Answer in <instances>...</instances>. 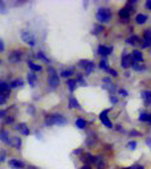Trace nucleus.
Returning <instances> with one entry per match:
<instances>
[{
	"mask_svg": "<svg viewBox=\"0 0 151 169\" xmlns=\"http://www.w3.org/2000/svg\"><path fill=\"white\" fill-rule=\"evenodd\" d=\"M150 119H151L150 114H142L139 116V120H141V122H150Z\"/></svg>",
	"mask_w": 151,
	"mask_h": 169,
	"instance_id": "cd10ccee",
	"label": "nucleus"
},
{
	"mask_svg": "<svg viewBox=\"0 0 151 169\" xmlns=\"http://www.w3.org/2000/svg\"><path fill=\"white\" fill-rule=\"evenodd\" d=\"M107 112H109V110H106V111H103L101 115H99V119H101V122L105 124V126L107 128H113V124H111V122L109 120V118H107Z\"/></svg>",
	"mask_w": 151,
	"mask_h": 169,
	"instance_id": "39448f33",
	"label": "nucleus"
},
{
	"mask_svg": "<svg viewBox=\"0 0 151 169\" xmlns=\"http://www.w3.org/2000/svg\"><path fill=\"white\" fill-rule=\"evenodd\" d=\"M16 130H19L24 136H28L29 135V128L27 127V124L25 123H20L17 127H16Z\"/></svg>",
	"mask_w": 151,
	"mask_h": 169,
	"instance_id": "9b49d317",
	"label": "nucleus"
},
{
	"mask_svg": "<svg viewBox=\"0 0 151 169\" xmlns=\"http://www.w3.org/2000/svg\"><path fill=\"white\" fill-rule=\"evenodd\" d=\"M3 50H4V44L2 40H0V52H3Z\"/></svg>",
	"mask_w": 151,
	"mask_h": 169,
	"instance_id": "a18cd8bd",
	"label": "nucleus"
},
{
	"mask_svg": "<svg viewBox=\"0 0 151 169\" xmlns=\"http://www.w3.org/2000/svg\"><path fill=\"white\" fill-rule=\"evenodd\" d=\"M37 58L39 59H42V61H45V62H49V58H48L46 56L42 53V52H39V53H37Z\"/></svg>",
	"mask_w": 151,
	"mask_h": 169,
	"instance_id": "c756f323",
	"label": "nucleus"
},
{
	"mask_svg": "<svg viewBox=\"0 0 151 169\" xmlns=\"http://www.w3.org/2000/svg\"><path fill=\"white\" fill-rule=\"evenodd\" d=\"M110 102L113 103V104H115V103H118V99L114 98V96H110Z\"/></svg>",
	"mask_w": 151,
	"mask_h": 169,
	"instance_id": "ea45409f",
	"label": "nucleus"
},
{
	"mask_svg": "<svg viewBox=\"0 0 151 169\" xmlns=\"http://www.w3.org/2000/svg\"><path fill=\"white\" fill-rule=\"evenodd\" d=\"M142 96H143V99H145V102L147 104L151 102V91H143L142 92Z\"/></svg>",
	"mask_w": 151,
	"mask_h": 169,
	"instance_id": "aec40b11",
	"label": "nucleus"
},
{
	"mask_svg": "<svg viewBox=\"0 0 151 169\" xmlns=\"http://www.w3.org/2000/svg\"><path fill=\"white\" fill-rule=\"evenodd\" d=\"M76 126H77L78 128H85V127L87 126V123H86L83 119H81V118H79V119H77V120H76Z\"/></svg>",
	"mask_w": 151,
	"mask_h": 169,
	"instance_id": "5701e85b",
	"label": "nucleus"
},
{
	"mask_svg": "<svg viewBox=\"0 0 151 169\" xmlns=\"http://www.w3.org/2000/svg\"><path fill=\"white\" fill-rule=\"evenodd\" d=\"M76 82L81 83V84H82V86H86V81H85V79H83V78H82V75H78V78H77V81H76Z\"/></svg>",
	"mask_w": 151,
	"mask_h": 169,
	"instance_id": "2f4dec72",
	"label": "nucleus"
},
{
	"mask_svg": "<svg viewBox=\"0 0 151 169\" xmlns=\"http://www.w3.org/2000/svg\"><path fill=\"white\" fill-rule=\"evenodd\" d=\"M107 73H110L111 75H113V77H117V75H118L117 70H114V69H110V67H109V69H107Z\"/></svg>",
	"mask_w": 151,
	"mask_h": 169,
	"instance_id": "f704fd0d",
	"label": "nucleus"
},
{
	"mask_svg": "<svg viewBox=\"0 0 151 169\" xmlns=\"http://www.w3.org/2000/svg\"><path fill=\"white\" fill-rule=\"evenodd\" d=\"M127 147L130 148V149H135V147H137V142H130L127 144Z\"/></svg>",
	"mask_w": 151,
	"mask_h": 169,
	"instance_id": "e433bc0d",
	"label": "nucleus"
},
{
	"mask_svg": "<svg viewBox=\"0 0 151 169\" xmlns=\"http://www.w3.org/2000/svg\"><path fill=\"white\" fill-rule=\"evenodd\" d=\"M6 156H7V153H6V152H4V151H3V152H0V163H2L3 160L6 159Z\"/></svg>",
	"mask_w": 151,
	"mask_h": 169,
	"instance_id": "4c0bfd02",
	"label": "nucleus"
},
{
	"mask_svg": "<svg viewBox=\"0 0 151 169\" xmlns=\"http://www.w3.org/2000/svg\"><path fill=\"white\" fill-rule=\"evenodd\" d=\"M27 63H28V66H29V69H32L33 71H40V70H41V66L36 65V63H33L32 61H28Z\"/></svg>",
	"mask_w": 151,
	"mask_h": 169,
	"instance_id": "412c9836",
	"label": "nucleus"
},
{
	"mask_svg": "<svg viewBox=\"0 0 151 169\" xmlns=\"http://www.w3.org/2000/svg\"><path fill=\"white\" fill-rule=\"evenodd\" d=\"M119 17H121L122 20H127L130 17V12L126 9V8H122L121 11H119Z\"/></svg>",
	"mask_w": 151,
	"mask_h": 169,
	"instance_id": "6ab92c4d",
	"label": "nucleus"
},
{
	"mask_svg": "<svg viewBox=\"0 0 151 169\" xmlns=\"http://www.w3.org/2000/svg\"><path fill=\"white\" fill-rule=\"evenodd\" d=\"M99 67H101V69H103V70H106V71H107V69H109V67H107V62L105 61V59H102V61L99 62Z\"/></svg>",
	"mask_w": 151,
	"mask_h": 169,
	"instance_id": "7c9ffc66",
	"label": "nucleus"
},
{
	"mask_svg": "<svg viewBox=\"0 0 151 169\" xmlns=\"http://www.w3.org/2000/svg\"><path fill=\"white\" fill-rule=\"evenodd\" d=\"M21 57H23L21 52L15 50V52H12V53L9 54V61H11V62H13V63H17V62H20Z\"/></svg>",
	"mask_w": 151,
	"mask_h": 169,
	"instance_id": "423d86ee",
	"label": "nucleus"
},
{
	"mask_svg": "<svg viewBox=\"0 0 151 169\" xmlns=\"http://www.w3.org/2000/svg\"><path fill=\"white\" fill-rule=\"evenodd\" d=\"M95 17H97L99 23H109L111 20V12H110V9H107V8H99L97 11Z\"/></svg>",
	"mask_w": 151,
	"mask_h": 169,
	"instance_id": "f03ea898",
	"label": "nucleus"
},
{
	"mask_svg": "<svg viewBox=\"0 0 151 169\" xmlns=\"http://www.w3.org/2000/svg\"><path fill=\"white\" fill-rule=\"evenodd\" d=\"M9 167L15 168V169H24V164L21 161H19V160L12 159V160H9Z\"/></svg>",
	"mask_w": 151,
	"mask_h": 169,
	"instance_id": "f8f14e48",
	"label": "nucleus"
},
{
	"mask_svg": "<svg viewBox=\"0 0 151 169\" xmlns=\"http://www.w3.org/2000/svg\"><path fill=\"white\" fill-rule=\"evenodd\" d=\"M21 38H23V41L28 44L29 46H35L36 45V38H35V34L32 33L31 31H21Z\"/></svg>",
	"mask_w": 151,
	"mask_h": 169,
	"instance_id": "7ed1b4c3",
	"label": "nucleus"
},
{
	"mask_svg": "<svg viewBox=\"0 0 151 169\" xmlns=\"http://www.w3.org/2000/svg\"><path fill=\"white\" fill-rule=\"evenodd\" d=\"M118 92H119V94H121L122 96H127V95H129V92H127V91L125 90V88H119Z\"/></svg>",
	"mask_w": 151,
	"mask_h": 169,
	"instance_id": "c9c22d12",
	"label": "nucleus"
},
{
	"mask_svg": "<svg viewBox=\"0 0 151 169\" xmlns=\"http://www.w3.org/2000/svg\"><path fill=\"white\" fill-rule=\"evenodd\" d=\"M111 52H113V48L111 46H103V45H101L98 48V54H101V56H109Z\"/></svg>",
	"mask_w": 151,
	"mask_h": 169,
	"instance_id": "9d476101",
	"label": "nucleus"
},
{
	"mask_svg": "<svg viewBox=\"0 0 151 169\" xmlns=\"http://www.w3.org/2000/svg\"><path fill=\"white\" fill-rule=\"evenodd\" d=\"M6 92H11V87L7 82L0 81V94H6Z\"/></svg>",
	"mask_w": 151,
	"mask_h": 169,
	"instance_id": "ddd939ff",
	"label": "nucleus"
},
{
	"mask_svg": "<svg viewBox=\"0 0 151 169\" xmlns=\"http://www.w3.org/2000/svg\"><path fill=\"white\" fill-rule=\"evenodd\" d=\"M90 61H87V59H82V61H79V63H78V65L79 66H81V67H83V69H85V67H86V65H87V63H89Z\"/></svg>",
	"mask_w": 151,
	"mask_h": 169,
	"instance_id": "72a5a7b5",
	"label": "nucleus"
},
{
	"mask_svg": "<svg viewBox=\"0 0 151 169\" xmlns=\"http://www.w3.org/2000/svg\"><path fill=\"white\" fill-rule=\"evenodd\" d=\"M143 36H145V44H143L142 46H143V48H149V46H151V29L145 31Z\"/></svg>",
	"mask_w": 151,
	"mask_h": 169,
	"instance_id": "1a4fd4ad",
	"label": "nucleus"
},
{
	"mask_svg": "<svg viewBox=\"0 0 151 169\" xmlns=\"http://www.w3.org/2000/svg\"><path fill=\"white\" fill-rule=\"evenodd\" d=\"M102 31H103V27L102 25H95L93 28V32H91V33H93V34H98V33H101Z\"/></svg>",
	"mask_w": 151,
	"mask_h": 169,
	"instance_id": "c85d7f7f",
	"label": "nucleus"
},
{
	"mask_svg": "<svg viewBox=\"0 0 151 169\" xmlns=\"http://www.w3.org/2000/svg\"><path fill=\"white\" fill-rule=\"evenodd\" d=\"M81 169H91V167L90 165H83V167H81Z\"/></svg>",
	"mask_w": 151,
	"mask_h": 169,
	"instance_id": "09e8293b",
	"label": "nucleus"
},
{
	"mask_svg": "<svg viewBox=\"0 0 151 169\" xmlns=\"http://www.w3.org/2000/svg\"><path fill=\"white\" fill-rule=\"evenodd\" d=\"M133 58H131V56H123L122 57V61H121V66L123 67V69H127V67H130L131 65H133Z\"/></svg>",
	"mask_w": 151,
	"mask_h": 169,
	"instance_id": "6e6552de",
	"label": "nucleus"
},
{
	"mask_svg": "<svg viewBox=\"0 0 151 169\" xmlns=\"http://www.w3.org/2000/svg\"><path fill=\"white\" fill-rule=\"evenodd\" d=\"M131 58H133L135 62H142L143 61V56L139 50H134L133 54H131Z\"/></svg>",
	"mask_w": 151,
	"mask_h": 169,
	"instance_id": "4468645a",
	"label": "nucleus"
},
{
	"mask_svg": "<svg viewBox=\"0 0 151 169\" xmlns=\"http://www.w3.org/2000/svg\"><path fill=\"white\" fill-rule=\"evenodd\" d=\"M146 7L149 8V9H151V0H147L146 2Z\"/></svg>",
	"mask_w": 151,
	"mask_h": 169,
	"instance_id": "c03bdc74",
	"label": "nucleus"
},
{
	"mask_svg": "<svg viewBox=\"0 0 151 169\" xmlns=\"http://www.w3.org/2000/svg\"><path fill=\"white\" fill-rule=\"evenodd\" d=\"M68 86H69L70 91H74L76 87H77V82H76L74 79H69V81H68Z\"/></svg>",
	"mask_w": 151,
	"mask_h": 169,
	"instance_id": "393cba45",
	"label": "nucleus"
},
{
	"mask_svg": "<svg viewBox=\"0 0 151 169\" xmlns=\"http://www.w3.org/2000/svg\"><path fill=\"white\" fill-rule=\"evenodd\" d=\"M69 108H81L79 103L77 102V99L73 98V96H70V98H69Z\"/></svg>",
	"mask_w": 151,
	"mask_h": 169,
	"instance_id": "a211bd4d",
	"label": "nucleus"
},
{
	"mask_svg": "<svg viewBox=\"0 0 151 169\" xmlns=\"http://www.w3.org/2000/svg\"><path fill=\"white\" fill-rule=\"evenodd\" d=\"M134 169H145V168H143L142 165H135V167H134Z\"/></svg>",
	"mask_w": 151,
	"mask_h": 169,
	"instance_id": "8fccbe9b",
	"label": "nucleus"
},
{
	"mask_svg": "<svg viewBox=\"0 0 151 169\" xmlns=\"http://www.w3.org/2000/svg\"><path fill=\"white\" fill-rule=\"evenodd\" d=\"M72 74H73V70H70V69L62 70V71H61V77H62V78H69Z\"/></svg>",
	"mask_w": 151,
	"mask_h": 169,
	"instance_id": "bb28decb",
	"label": "nucleus"
},
{
	"mask_svg": "<svg viewBox=\"0 0 151 169\" xmlns=\"http://www.w3.org/2000/svg\"><path fill=\"white\" fill-rule=\"evenodd\" d=\"M23 81L21 79H15V81H12L11 83H9V87L11 88H15V87H19V86H23Z\"/></svg>",
	"mask_w": 151,
	"mask_h": 169,
	"instance_id": "4be33fe9",
	"label": "nucleus"
},
{
	"mask_svg": "<svg viewBox=\"0 0 151 169\" xmlns=\"http://www.w3.org/2000/svg\"><path fill=\"white\" fill-rule=\"evenodd\" d=\"M130 135H131V136H139L141 134H139L138 131H131V132H130Z\"/></svg>",
	"mask_w": 151,
	"mask_h": 169,
	"instance_id": "79ce46f5",
	"label": "nucleus"
},
{
	"mask_svg": "<svg viewBox=\"0 0 151 169\" xmlns=\"http://www.w3.org/2000/svg\"><path fill=\"white\" fill-rule=\"evenodd\" d=\"M82 152V149H76L74 152H73V155H79Z\"/></svg>",
	"mask_w": 151,
	"mask_h": 169,
	"instance_id": "49530a36",
	"label": "nucleus"
},
{
	"mask_svg": "<svg viewBox=\"0 0 151 169\" xmlns=\"http://www.w3.org/2000/svg\"><path fill=\"white\" fill-rule=\"evenodd\" d=\"M0 140L4 144H9V138H8V132L4 130H0Z\"/></svg>",
	"mask_w": 151,
	"mask_h": 169,
	"instance_id": "2eb2a0df",
	"label": "nucleus"
},
{
	"mask_svg": "<svg viewBox=\"0 0 151 169\" xmlns=\"http://www.w3.org/2000/svg\"><path fill=\"white\" fill-rule=\"evenodd\" d=\"M6 123H7V124L13 123V118H7V119H6Z\"/></svg>",
	"mask_w": 151,
	"mask_h": 169,
	"instance_id": "37998d69",
	"label": "nucleus"
},
{
	"mask_svg": "<svg viewBox=\"0 0 151 169\" xmlns=\"http://www.w3.org/2000/svg\"><path fill=\"white\" fill-rule=\"evenodd\" d=\"M93 70H94V63H93V62H89V63L86 65V67H85V73H86L87 75H89Z\"/></svg>",
	"mask_w": 151,
	"mask_h": 169,
	"instance_id": "a878e982",
	"label": "nucleus"
},
{
	"mask_svg": "<svg viewBox=\"0 0 151 169\" xmlns=\"http://www.w3.org/2000/svg\"><path fill=\"white\" fill-rule=\"evenodd\" d=\"M138 41H139V37H138V36H131V37H129V38L126 40V42L130 44V45H134V44L138 42Z\"/></svg>",
	"mask_w": 151,
	"mask_h": 169,
	"instance_id": "b1692460",
	"label": "nucleus"
},
{
	"mask_svg": "<svg viewBox=\"0 0 151 169\" xmlns=\"http://www.w3.org/2000/svg\"><path fill=\"white\" fill-rule=\"evenodd\" d=\"M68 120L64 115H60V114H52L49 116H46L45 119V124L46 126H53V124H66Z\"/></svg>",
	"mask_w": 151,
	"mask_h": 169,
	"instance_id": "f257e3e1",
	"label": "nucleus"
},
{
	"mask_svg": "<svg viewBox=\"0 0 151 169\" xmlns=\"http://www.w3.org/2000/svg\"><path fill=\"white\" fill-rule=\"evenodd\" d=\"M9 146L16 148V149H20V148H21V139H20L19 136H12L9 139Z\"/></svg>",
	"mask_w": 151,
	"mask_h": 169,
	"instance_id": "0eeeda50",
	"label": "nucleus"
},
{
	"mask_svg": "<svg viewBox=\"0 0 151 169\" xmlns=\"http://www.w3.org/2000/svg\"><path fill=\"white\" fill-rule=\"evenodd\" d=\"M115 128H117V130H118L119 132H123V130H122V127H121V126H115Z\"/></svg>",
	"mask_w": 151,
	"mask_h": 169,
	"instance_id": "de8ad7c7",
	"label": "nucleus"
},
{
	"mask_svg": "<svg viewBox=\"0 0 151 169\" xmlns=\"http://www.w3.org/2000/svg\"><path fill=\"white\" fill-rule=\"evenodd\" d=\"M48 84L52 87V88H57L58 84H60V78L57 74H50L49 75V79H48Z\"/></svg>",
	"mask_w": 151,
	"mask_h": 169,
	"instance_id": "20e7f679",
	"label": "nucleus"
},
{
	"mask_svg": "<svg viewBox=\"0 0 151 169\" xmlns=\"http://www.w3.org/2000/svg\"><path fill=\"white\" fill-rule=\"evenodd\" d=\"M0 12L6 13V7H4V3L3 2H0Z\"/></svg>",
	"mask_w": 151,
	"mask_h": 169,
	"instance_id": "58836bf2",
	"label": "nucleus"
},
{
	"mask_svg": "<svg viewBox=\"0 0 151 169\" xmlns=\"http://www.w3.org/2000/svg\"><path fill=\"white\" fill-rule=\"evenodd\" d=\"M133 67H134V70H145V69H146L145 66L138 65V63H133Z\"/></svg>",
	"mask_w": 151,
	"mask_h": 169,
	"instance_id": "473e14b6",
	"label": "nucleus"
},
{
	"mask_svg": "<svg viewBox=\"0 0 151 169\" xmlns=\"http://www.w3.org/2000/svg\"><path fill=\"white\" fill-rule=\"evenodd\" d=\"M28 82H29V84L32 87L36 86V82H37V77H36V74L33 73H29L28 74Z\"/></svg>",
	"mask_w": 151,
	"mask_h": 169,
	"instance_id": "f3484780",
	"label": "nucleus"
},
{
	"mask_svg": "<svg viewBox=\"0 0 151 169\" xmlns=\"http://www.w3.org/2000/svg\"><path fill=\"white\" fill-rule=\"evenodd\" d=\"M28 169H39V168H37V167H33V165H31V167L28 168Z\"/></svg>",
	"mask_w": 151,
	"mask_h": 169,
	"instance_id": "3c124183",
	"label": "nucleus"
},
{
	"mask_svg": "<svg viewBox=\"0 0 151 169\" xmlns=\"http://www.w3.org/2000/svg\"><path fill=\"white\" fill-rule=\"evenodd\" d=\"M150 124H151V119H150Z\"/></svg>",
	"mask_w": 151,
	"mask_h": 169,
	"instance_id": "864d4df0",
	"label": "nucleus"
},
{
	"mask_svg": "<svg viewBox=\"0 0 151 169\" xmlns=\"http://www.w3.org/2000/svg\"><path fill=\"white\" fill-rule=\"evenodd\" d=\"M147 15H143V13H139V15H137V17H135V21H137V24H145L146 21H147Z\"/></svg>",
	"mask_w": 151,
	"mask_h": 169,
	"instance_id": "dca6fc26",
	"label": "nucleus"
},
{
	"mask_svg": "<svg viewBox=\"0 0 151 169\" xmlns=\"http://www.w3.org/2000/svg\"><path fill=\"white\" fill-rule=\"evenodd\" d=\"M7 115V111L6 110H0V118H4Z\"/></svg>",
	"mask_w": 151,
	"mask_h": 169,
	"instance_id": "a19ab883",
	"label": "nucleus"
},
{
	"mask_svg": "<svg viewBox=\"0 0 151 169\" xmlns=\"http://www.w3.org/2000/svg\"><path fill=\"white\" fill-rule=\"evenodd\" d=\"M123 169H133V168H131V167H129V168H123Z\"/></svg>",
	"mask_w": 151,
	"mask_h": 169,
	"instance_id": "603ef678",
	"label": "nucleus"
}]
</instances>
